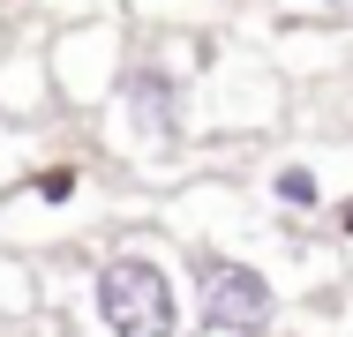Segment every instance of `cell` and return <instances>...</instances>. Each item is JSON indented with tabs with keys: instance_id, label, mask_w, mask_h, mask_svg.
<instances>
[{
	"instance_id": "cell-1",
	"label": "cell",
	"mask_w": 353,
	"mask_h": 337,
	"mask_svg": "<svg viewBox=\"0 0 353 337\" xmlns=\"http://www.w3.org/2000/svg\"><path fill=\"white\" fill-rule=\"evenodd\" d=\"M90 323L98 337H181L188 307H181V277L150 248H113L90 270Z\"/></svg>"
},
{
	"instance_id": "cell-2",
	"label": "cell",
	"mask_w": 353,
	"mask_h": 337,
	"mask_svg": "<svg viewBox=\"0 0 353 337\" xmlns=\"http://www.w3.org/2000/svg\"><path fill=\"white\" fill-rule=\"evenodd\" d=\"M188 292H196V330H211V337H271L279 330V285L248 255H225V248L188 255Z\"/></svg>"
},
{
	"instance_id": "cell-3",
	"label": "cell",
	"mask_w": 353,
	"mask_h": 337,
	"mask_svg": "<svg viewBox=\"0 0 353 337\" xmlns=\"http://www.w3.org/2000/svg\"><path fill=\"white\" fill-rule=\"evenodd\" d=\"M113 98H121V120H128V135L143 150H181V135H188V83L165 61H128Z\"/></svg>"
},
{
	"instance_id": "cell-4",
	"label": "cell",
	"mask_w": 353,
	"mask_h": 337,
	"mask_svg": "<svg viewBox=\"0 0 353 337\" xmlns=\"http://www.w3.org/2000/svg\"><path fill=\"white\" fill-rule=\"evenodd\" d=\"M271 202H279L285 217H316V210H331L323 173H316V165H301V157H285L279 173H271Z\"/></svg>"
},
{
	"instance_id": "cell-5",
	"label": "cell",
	"mask_w": 353,
	"mask_h": 337,
	"mask_svg": "<svg viewBox=\"0 0 353 337\" xmlns=\"http://www.w3.org/2000/svg\"><path fill=\"white\" fill-rule=\"evenodd\" d=\"M75 188H83V173H75V165H46V173L30 180V202H46V210H53V202H68Z\"/></svg>"
},
{
	"instance_id": "cell-6",
	"label": "cell",
	"mask_w": 353,
	"mask_h": 337,
	"mask_svg": "<svg viewBox=\"0 0 353 337\" xmlns=\"http://www.w3.org/2000/svg\"><path fill=\"white\" fill-rule=\"evenodd\" d=\"M339 232H346V240H353V195L339 202Z\"/></svg>"
},
{
	"instance_id": "cell-7",
	"label": "cell",
	"mask_w": 353,
	"mask_h": 337,
	"mask_svg": "<svg viewBox=\"0 0 353 337\" xmlns=\"http://www.w3.org/2000/svg\"><path fill=\"white\" fill-rule=\"evenodd\" d=\"M331 8H346V0H331Z\"/></svg>"
}]
</instances>
